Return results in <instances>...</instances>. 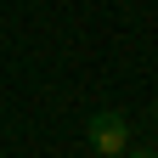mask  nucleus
<instances>
[{"label": "nucleus", "instance_id": "nucleus-1", "mask_svg": "<svg viewBox=\"0 0 158 158\" xmlns=\"http://www.w3.org/2000/svg\"><path fill=\"white\" fill-rule=\"evenodd\" d=\"M85 135H90V147L102 152V158H118L124 141H130V118H124V113H96Z\"/></svg>", "mask_w": 158, "mask_h": 158}, {"label": "nucleus", "instance_id": "nucleus-2", "mask_svg": "<svg viewBox=\"0 0 158 158\" xmlns=\"http://www.w3.org/2000/svg\"><path fill=\"white\" fill-rule=\"evenodd\" d=\"M124 158H158V152H124Z\"/></svg>", "mask_w": 158, "mask_h": 158}, {"label": "nucleus", "instance_id": "nucleus-3", "mask_svg": "<svg viewBox=\"0 0 158 158\" xmlns=\"http://www.w3.org/2000/svg\"><path fill=\"white\" fill-rule=\"evenodd\" d=\"M152 118H158V102H152Z\"/></svg>", "mask_w": 158, "mask_h": 158}]
</instances>
